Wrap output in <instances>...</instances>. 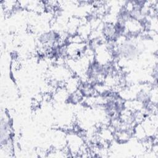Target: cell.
I'll use <instances>...</instances> for the list:
<instances>
[{"label":"cell","instance_id":"1","mask_svg":"<svg viewBox=\"0 0 158 158\" xmlns=\"http://www.w3.org/2000/svg\"><path fill=\"white\" fill-rule=\"evenodd\" d=\"M12 123L9 115L4 113L1 118V144H3L12 139Z\"/></svg>","mask_w":158,"mask_h":158},{"label":"cell","instance_id":"2","mask_svg":"<svg viewBox=\"0 0 158 158\" xmlns=\"http://www.w3.org/2000/svg\"><path fill=\"white\" fill-rule=\"evenodd\" d=\"M68 149L70 154H79L81 149L85 145L81 136L77 133H69L67 136Z\"/></svg>","mask_w":158,"mask_h":158},{"label":"cell","instance_id":"3","mask_svg":"<svg viewBox=\"0 0 158 158\" xmlns=\"http://www.w3.org/2000/svg\"><path fill=\"white\" fill-rule=\"evenodd\" d=\"M101 33L107 40H116L118 38L115 30L114 25L110 22H105L102 24Z\"/></svg>","mask_w":158,"mask_h":158},{"label":"cell","instance_id":"4","mask_svg":"<svg viewBox=\"0 0 158 158\" xmlns=\"http://www.w3.org/2000/svg\"><path fill=\"white\" fill-rule=\"evenodd\" d=\"M83 97L84 96L81 91L78 89L75 91L69 93L66 101L69 104H76L78 102H80L81 101H82Z\"/></svg>","mask_w":158,"mask_h":158}]
</instances>
